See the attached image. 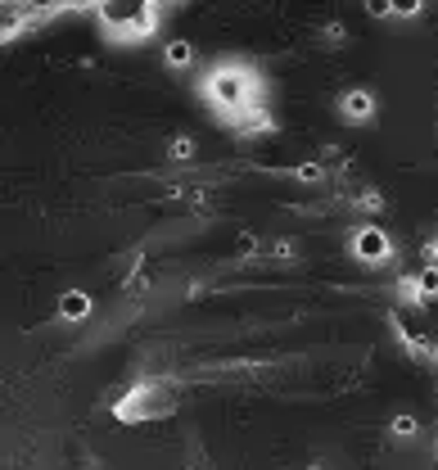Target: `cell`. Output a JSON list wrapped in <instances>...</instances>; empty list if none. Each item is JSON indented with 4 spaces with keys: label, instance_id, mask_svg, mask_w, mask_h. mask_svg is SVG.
<instances>
[{
    "label": "cell",
    "instance_id": "obj_1",
    "mask_svg": "<svg viewBox=\"0 0 438 470\" xmlns=\"http://www.w3.org/2000/svg\"><path fill=\"white\" fill-rule=\"evenodd\" d=\"M59 312L68 316V321H82V316L91 312V299L86 294H63V303H59Z\"/></svg>",
    "mask_w": 438,
    "mask_h": 470
},
{
    "label": "cell",
    "instance_id": "obj_2",
    "mask_svg": "<svg viewBox=\"0 0 438 470\" xmlns=\"http://www.w3.org/2000/svg\"><path fill=\"white\" fill-rule=\"evenodd\" d=\"M344 109L352 113V118H366V113L375 109V100H370V95H361V91H352L348 100H344Z\"/></svg>",
    "mask_w": 438,
    "mask_h": 470
},
{
    "label": "cell",
    "instance_id": "obj_3",
    "mask_svg": "<svg viewBox=\"0 0 438 470\" xmlns=\"http://www.w3.org/2000/svg\"><path fill=\"white\" fill-rule=\"evenodd\" d=\"M357 249H361V254H366V258H379V254H384V240H379L375 231H361Z\"/></svg>",
    "mask_w": 438,
    "mask_h": 470
},
{
    "label": "cell",
    "instance_id": "obj_4",
    "mask_svg": "<svg viewBox=\"0 0 438 470\" xmlns=\"http://www.w3.org/2000/svg\"><path fill=\"white\" fill-rule=\"evenodd\" d=\"M190 54H195V50H190L186 41H172V45H167V64H176V68H181V64H190Z\"/></svg>",
    "mask_w": 438,
    "mask_h": 470
},
{
    "label": "cell",
    "instance_id": "obj_5",
    "mask_svg": "<svg viewBox=\"0 0 438 470\" xmlns=\"http://www.w3.org/2000/svg\"><path fill=\"white\" fill-rule=\"evenodd\" d=\"M421 9V0H393V14H416Z\"/></svg>",
    "mask_w": 438,
    "mask_h": 470
}]
</instances>
